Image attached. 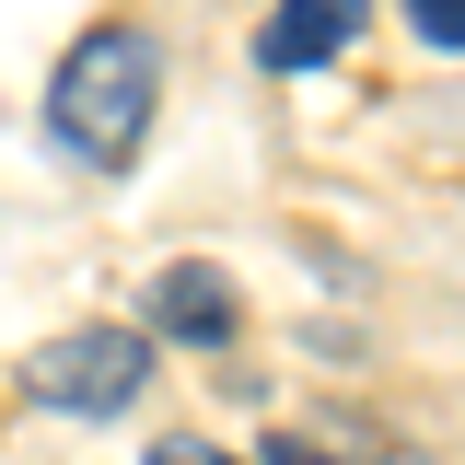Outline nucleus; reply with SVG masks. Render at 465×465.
I'll return each instance as SVG.
<instances>
[{
  "instance_id": "5",
  "label": "nucleus",
  "mask_w": 465,
  "mask_h": 465,
  "mask_svg": "<svg viewBox=\"0 0 465 465\" xmlns=\"http://www.w3.org/2000/svg\"><path fill=\"white\" fill-rule=\"evenodd\" d=\"M396 12H407V35L430 58H465V0H396Z\"/></svg>"
},
{
  "instance_id": "4",
  "label": "nucleus",
  "mask_w": 465,
  "mask_h": 465,
  "mask_svg": "<svg viewBox=\"0 0 465 465\" xmlns=\"http://www.w3.org/2000/svg\"><path fill=\"white\" fill-rule=\"evenodd\" d=\"M361 12H372V0H280V12L256 24V58H268V70H326L338 47H361Z\"/></svg>"
},
{
  "instance_id": "3",
  "label": "nucleus",
  "mask_w": 465,
  "mask_h": 465,
  "mask_svg": "<svg viewBox=\"0 0 465 465\" xmlns=\"http://www.w3.org/2000/svg\"><path fill=\"white\" fill-rule=\"evenodd\" d=\"M140 326L174 338V349H232L244 291H232V268H210V256H174L163 280H152V302H140Z\"/></svg>"
},
{
  "instance_id": "1",
  "label": "nucleus",
  "mask_w": 465,
  "mask_h": 465,
  "mask_svg": "<svg viewBox=\"0 0 465 465\" xmlns=\"http://www.w3.org/2000/svg\"><path fill=\"white\" fill-rule=\"evenodd\" d=\"M152 105H163V47H152L140 24H94V35L47 70V140L70 163H94V174L140 163Z\"/></svg>"
},
{
  "instance_id": "2",
  "label": "nucleus",
  "mask_w": 465,
  "mask_h": 465,
  "mask_svg": "<svg viewBox=\"0 0 465 465\" xmlns=\"http://www.w3.org/2000/svg\"><path fill=\"white\" fill-rule=\"evenodd\" d=\"M152 384V326H70L24 361V396L58 419H128Z\"/></svg>"
}]
</instances>
